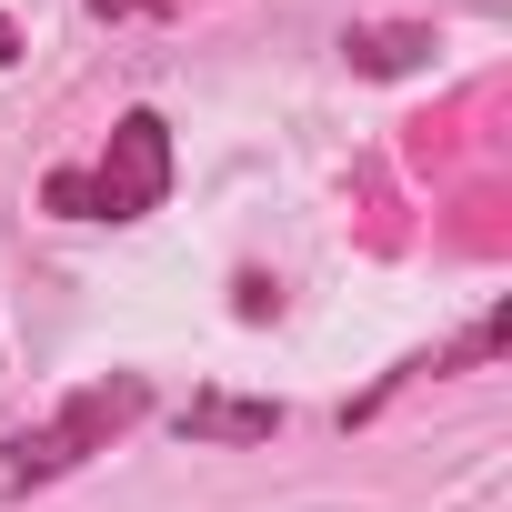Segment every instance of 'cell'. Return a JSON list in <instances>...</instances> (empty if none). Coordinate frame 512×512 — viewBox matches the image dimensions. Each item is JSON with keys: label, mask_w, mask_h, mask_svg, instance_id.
<instances>
[{"label": "cell", "mask_w": 512, "mask_h": 512, "mask_svg": "<svg viewBox=\"0 0 512 512\" xmlns=\"http://www.w3.org/2000/svg\"><path fill=\"white\" fill-rule=\"evenodd\" d=\"M91 21H161V11H191V0H81Z\"/></svg>", "instance_id": "8992f818"}, {"label": "cell", "mask_w": 512, "mask_h": 512, "mask_svg": "<svg viewBox=\"0 0 512 512\" xmlns=\"http://www.w3.org/2000/svg\"><path fill=\"white\" fill-rule=\"evenodd\" d=\"M21 61V31H11V11H0V71H11Z\"/></svg>", "instance_id": "52a82bcc"}, {"label": "cell", "mask_w": 512, "mask_h": 512, "mask_svg": "<svg viewBox=\"0 0 512 512\" xmlns=\"http://www.w3.org/2000/svg\"><path fill=\"white\" fill-rule=\"evenodd\" d=\"M231 312H241V322H272V312H282V282H272V272H241V282H231Z\"/></svg>", "instance_id": "5b68a950"}, {"label": "cell", "mask_w": 512, "mask_h": 512, "mask_svg": "<svg viewBox=\"0 0 512 512\" xmlns=\"http://www.w3.org/2000/svg\"><path fill=\"white\" fill-rule=\"evenodd\" d=\"M171 171H181L171 161V121L161 111H121L91 161H61L41 181V211H61V221H151L171 201Z\"/></svg>", "instance_id": "7a4b0ae2"}, {"label": "cell", "mask_w": 512, "mask_h": 512, "mask_svg": "<svg viewBox=\"0 0 512 512\" xmlns=\"http://www.w3.org/2000/svg\"><path fill=\"white\" fill-rule=\"evenodd\" d=\"M131 422H151V382H141V372H101V382H81L61 412H41V422H21L11 442H0V492L31 502V492L71 482V472H81L91 452H111Z\"/></svg>", "instance_id": "6da1fadb"}, {"label": "cell", "mask_w": 512, "mask_h": 512, "mask_svg": "<svg viewBox=\"0 0 512 512\" xmlns=\"http://www.w3.org/2000/svg\"><path fill=\"white\" fill-rule=\"evenodd\" d=\"M181 442H211V452L282 442V402H251V392H191V402H181Z\"/></svg>", "instance_id": "3957f363"}, {"label": "cell", "mask_w": 512, "mask_h": 512, "mask_svg": "<svg viewBox=\"0 0 512 512\" xmlns=\"http://www.w3.org/2000/svg\"><path fill=\"white\" fill-rule=\"evenodd\" d=\"M432 51H442V31H432V21H352V31H342V61H352L362 81L432 71Z\"/></svg>", "instance_id": "277c9868"}]
</instances>
